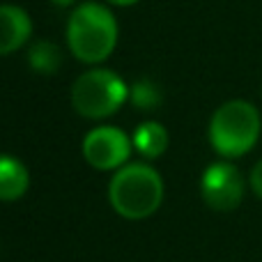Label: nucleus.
Segmentation results:
<instances>
[{
    "mask_svg": "<svg viewBox=\"0 0 262 262\" xmlns=\"http://www.w3.org/2000/svg\"><path fill=\"white\" fill-rule=\"evenodd\" d=\"M67 44L78 62L99 64L118 46V21L101 3H81L72 9L67 21Z\"/></svg>",
    "mask_w": 262,
    "mask_h": 262,
    "instance_id": "nucleus-1",
    "label": "nucleus"
},
{
    "mask_svg": "<svg viewBox=\"0 0 262 262\" xmlns=\"http://www.w3.org/2000/svg\"><path fill=\"white\" fill-rule=\"evenodd\" d=\"M163 177L149 163H124L108 184L113 209L129 221L147 219L163 203Z\"/></svg>",
    "mask_w": 262,
    "mask_h": 262,
    "instance_id": "nucleus-2",
    "label": "nucleus"
},
{
    "mask_svg": "<svg viewBox=\"0 0 262 262\" xmlns=\"http://www.w3.org/2000/svg\"><path fill=\"white\" fill-rule=\"evenodd\" d=\"M262 134L260 111L251 101L232 99L221 104L209 120L207 136L221 159H239L258 145Z\"/></svg>",
    "mask_w": 262,
    "mask_h": 262,
    "instance_id": "nucleus-3",
    "label": "nucleus"
},
{
    "mask_svg": "<svg viewBox=\"0 0 262 262\" xmlns=\"http://www.w3.org/2000/svg\"><path fill=\"white\" fill-rule=\"evenodd\" d=\"M129 99V85L118 72L95 67L83 72L72 85V106L88 120H106L115 115Z\"/></svg>",
    "mask_w": 262,
    "mask_h": 262,
    "instance_id": "nucleus-4",
    "label": "nucleus"
},
{
    "mask_svg": "<svg viewBox=\"0 0 262 262\" xmlns=\"http://www.w3.org/2000/svg\"><path fill=\"white\" fill-rule=\"evenodd\" d=\"M244 177L239 168L230 163L228 159L214 161L205 168L200 177V195L203 200L216 212H232L244 200Z\"/></svg>",
    "mask_w": 262,
    "mask_h": 262,
    "instance_id": "nucleus-5",
    "label": "nucleus"
},
{
    "mask_svg": "<svg viewBox=\"0 0 262 262\" xmlns=\"http://www.w3.org/2000/svg\"><path fill=\"white\" fill-rule=\"evenodd\" d=\"M131 138L120 127L113 124H101L88 131L83 138V159L90 163L95 170H118L129 161L131 154Z\"/></svg>",
    "mask_w": 262,
    "mask_h": 262,
    "instance_id": "nucleus-6",
    "label": "nucleus"
},
{
    "mask_svg": "<svg viewBox=\"0 0 262 262\" xmlns=\"http://www.w3.org/2000/svg\"><path fill=\"white\" fill-rule=\"evenodd\" d=\"M30 35V14L16 5H0V55H9L21 46H26Z\"/></svg>",
    "mask_w": 262,
    "mask_h": 262,
    "instance_id": "nucleus-7",
    "label": "nucleus"
},
{
    "mask_svg": "<svg viewBox=\"0 0 262 262\" xmlns=\"http://www.w3.org/2000/svg\"><path fill=\"white\" fill-rule=\"evenodd\" d=\"M30 186V172L16 157L0 154V203H14Z\"/></svg>",
    "mask_w": 262,
    "mask_h": 262,
    "instance_id": "nucleus-8",
    "label": "nucleus"
},
{
    "mask_svg": "<svg viewBox=\"0 0 262 262\" xmlns=\"http://www.w3.org/2000/svg\"><path fill=\"white\" fill-rule=\"evenodd\" d=\"M131 143L145 159H159L168 149V131L161 122L145 120V122H140L136 127L134 136H131Z\"/></svg>",
    "mask_w": 262,
    "mask_h": 262,
    "instance_id": "nucleus-9",
    "label": "nucleus"
},
{
    "mask_svg": "<svg viewBox=\"0 0 262 262\" xmlns=\"http://www.w3.org/2000/svg\"><path fill=\"white\" fill-rule=\"evenodd\" d=\"M28 64H30L37 74L51 76V74H55L60 69V64H62V51H60L58 44H53V41L39 39L28 51Z\"/></svg>",
    "mask_w": 262,
    "mask_h": 262,
    "instance_id": "nucleus-10",
    "label": "nucleus"
},
{
    "mask_svg": "<svg viewBox=\"0 0 262 262\" xmlns=\"http://www.w3.org/2000/svg\"><path fill=\"white\" fill-rule=\"evenodd\" d=\"M129 99L136 108H143V111H152L157 108L159 104L163 101L161 97V90L154 85L152 81L143 78V81H136L134 85L129 88Z\"/></svg>",
    "mask_w": 262,
    "mask_h": 262,
    "instance_id": "nucleus-11",
    "label": "nucleus"
},
{
    "mask_svg": "<svg viewBox=\"0 0 262 262\" xmlns=\"http://www.w3.org/2000/svg\"><path fill=\"white\" fill-rule=\"evenodd\" d=\"M249 186L253 189V193L258 195V198H262V159L253 166V170H251Z\"/></svg>",
    "mask_w": 262,
    "mask_h": 262,
    "instance_id": "nucleus-12",
    "label": "nucleus"
},
{
    "mask_svg": "<svg viewBox=\"0 0 262 262\" xmlns=\"http://www.w3.org/2000/svg\"><path fill=\"white\" fill-rule=\"evenodd\" d=\"M49 3L58 5V7H72V5H76L78 0H49Z\"/></svg>",
    "mask_w": 262,
    "mask_h": 262,
    "instance_id": "nucleus-13",
    "label": "nucleus"
},
{
    "mask_svg": "<svg viewBox=\"0 0 262 262\" xmlns=\"http://www.w3.org/2000/svg\"><path fill=\"white\" fill-rule=\"evenodd\" d=\"M111 5H120V7H131V5H136L138 0H108Z\"/></svg>",
    "mask_w": 262,
    "mask_h": 262,
    "instance_id": "nucleus-14",
    "label": "nucleus"
}]
</instances>
